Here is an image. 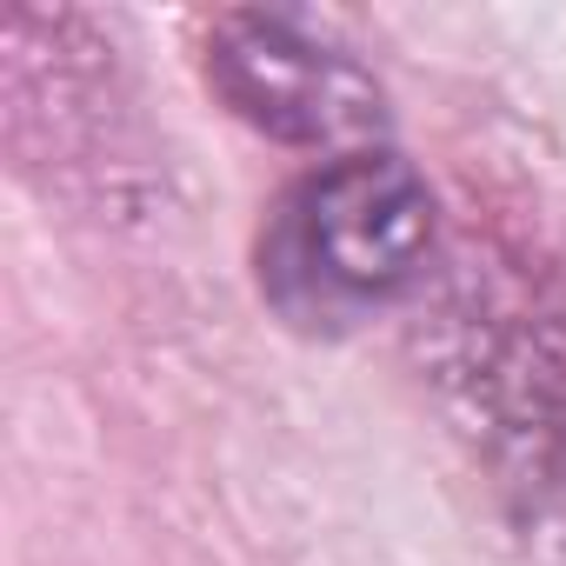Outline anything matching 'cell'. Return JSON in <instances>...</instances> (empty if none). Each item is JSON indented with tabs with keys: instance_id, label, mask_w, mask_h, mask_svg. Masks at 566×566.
Here are the masks:
<instances>
[{
	"instance_id": "2",
	"label": "cell",
	"mask_w": 566,
	"mask_h": 566,
	"mask_svg": "<svg viewBox=\"0 0 566 566\" xmlns=\"http://www.w3.org/2000/svg\"><path fill=\"white\" fill-rule=\"evenodd\" d=\"M200 74L233 120L280 147H327L340 160L387 127L380 81L294 14H220L207 28Z\"/></svg>"
},
{
	"instance_id": "1",
	"label": "cell",
	"mask_w": 566,
	"mask_h": 566,
	"mask_svg": "<svg viewBox=\"0 0 566 566\" xmlns=\"http://www.w3.org/2000/svg\"><path fill=\"white\" fill-rule=\"evenodd\" d=\"M433 253V193L387 154L360 147L280 193L260 233V294L280 321L340 334L394 307Z\"/></svg>"
}]
</instances>
